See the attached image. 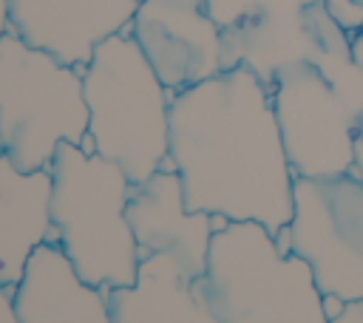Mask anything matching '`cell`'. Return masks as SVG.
<instances>
[{
	"instance_id": "2e32d148",
	"label": "cell",
	"mask_w": 363,
	"mask_h": 323,
	"mask_svg": "<svg viewBox=\"0 0 363 323\" xmlns=\"http://www.w3.org/2000/svg\"><path fill=\"white\" fill-rule=\"evenodd\" d=\"M332 323H363V300L346 303V309L337 317H332Z\"/></svg>"
},
{
	"instance_id": "52a82bcc",
	"label": "cell",
	"mask_w": 363,
	"mask_h": 323,
	"mask_svg": "<svg viewBox=\"0 0 363 323\" xmlns=\"http://www.w3.org/2000/svg\"><path fill=\"white\" fill-rule=\"evenodd\" d=\"M269 91L295 178L346 176L354 162L357 125L323 71L312 62L278 65Z\"/></svg>"
},
{
	"instance_id": "8fae6325",
	"label": "cell",
	"mask_w": 363,
	"mask_h": 323,
	"mask_svg": "<svg viewBox=\"0 0 363 323\" xmlns=\"http://www.w3.org/2000/svg\"><path fill=\"white\" fill-rule=\"evenodd\" d=\"M14 303L20 323H113L108 292L85 283L57 244L34 249Z\"/></svg>"
},
{
	"instance_id": "9c48e42d",
	"label": "cell",
	"mask_w": 363,
	"mask_h": 323,
	"mask_svg": "<svg viewBox=\"0 0 363 323\" xmlns=\"http://www.w3.org/2000/svg\"><path fill=\"white\" fill-rule=\"evenodd\" d=\"M128 221L136 235L139 258L167 255L190 280H199L207 272L216 215L187 210L182 181L173 167H162L142 184H133Z\"/></svg>"
},
{
	"instance_id": "6da1fadb",
	"label": "cell",
	"mask_w": 363,
	"mask_h": 323,
	"mask_svg": "<svg viewBox=\"0 0 363 323\" xmlns=\"http://www.w3.org/2000/svg\"><path fill=\"white\" fill-rule=\"evenodd\" d=\"M164 167L193 212L258 221L278 235L295 212V173L281 139L269 82L247 62L170 96Z\"/></svg>"
},
{
	"instance_id": "9a60e30c",
	"label": "cell",
	"mask_w": 363,
	"mask_h": 323,
	"mask_svg": "<svg viewBox=\"0 0 363 323\" xmlns=\"http://www.w3.org/2000/svg\"><path fill=\"white\" fill-rule=\"evenodd\" d=\"M349 173L363 181V125H357V130H354V162H352Z\"/></svg>"
},
{
	"instance_id": "ac0fdd59",
	"label": "cell",
	"mask_w": 363,
	"mask_h": 323,
	"mask_svg": "<svg viewBox=\"0 0 363 323\" xmlns=\"http://www.w3.org/2000/svg\"><path fill=\"white\" fill-rule=\"evenodd\" d=\"M11 31V17H9V0H0V40Z\"/></svg>"
},
{
	"instance_id": "8992f818",
	"label": "cell",
	"mask_w": 363,
	"mask_h": 323,
	"mask_svg": "<svg viewBox=\"0 0 363 323\" xmlns=\"http://www.w3.org/2000/svg\"><path fill=\"white\" fill-rule=\"evenodd\" d=\"M289 252L303 258L323 295L363 300V181L295 178Z\"/></svg>"
},
{
	"instance_id": "7c38bea8",
	"label": "cell",
	"mask_w": 363,
	"mask_h": 323,
	"mask_svg": "<svg viewBox=\"0 0 363 323\" xmlns=\"http://www.w3.org/2000/svg\"><path fill=\"white\" fill-rule=\"evenodd\" d=\"M51 241V170H20L0 153V280L17 289L34 249Z\"/></svg>"
},
{
	"instance_id": "5bb4252c",
	"label": "cell",
	"mask_w": 363,
	"mask_h": 323,
	"mask_svg": "<svg viewBox=\"0 0 363 323\" xmlns=\"http://www.w3.org/2000/svg\"><path fill=\"white\" fill-rule=\"evenodd\" d=\"M0 323H20L17 320V303H14V289L0 280Z\"/></svg>"
},
{
	"instance_id": "7a4b0ae2",
	"label": "cell",
	"mask_w": 363,
	"mask_h": 323,
	"mask_svg": "<svg viewBox=\"0 0 363 323\" xmlns=\"http://www.w3.org/2000/svg\"><path fill=\"white\" fill-rule=\"evenodd\" d=\"M51 170V227L74 272L96 289L136 283L139 246L128 221L133 181L116 162L62 142Z\"/></svg>"
},
{
	"instance_id": "5b68a950",
	"label": "cell",
	"mask_w": 363,
	"mask_h": 323,
	"mask_svg": "<svg viewBox=\"0 0 363 323\" xmlns=\"http://www.w3.org/2000/svg\"><path fill=\"white\" fill-rule=\"evenodd\" d=\"M85 139L82 71L9 31L0 40V153L20 170H45L62 142Z\"/></svg>"
},
{
	"instance_id": "e0dca14e",
	"label": "cell",
	"mask_w": 363,
	"mask_h": 323,
	"mask_svg": "<svg viewBox=\"0 0 363 323\" xmlns=\"http://www.w3.org/2000/svg\"><path fill=\"white\" fill-rule=\"evenodd\" d=\"M323 309H326V314H329V320H332V317H337V314L346 309V300H340V298H335V295H323Z\"/></svg>"
},
{
	"instance_id": "ba28073f",
	"label": "cell",
	"mask_w": 363,
	"mask_h": 323,
	"mask_svg": "<svg viewBox=\"0 0 363 323\" xmlns=\"http://www.w3.org/2000/svg\"><path fill=\"white\" fill-rule=\"evenodd\" d=\"M130 34L170 94L224 71L218 23L196 0H142Z\"/></svg>"
},
{
	"instance_id": "277c9868",
	"label": "cell",
	"mask_w": 363,
	"mask_h": 323,
	"mask_svg": "<svg viewBox=\"0 0 363 323\" xmlns=\"http://www.w3.org/2000/svg\"><path fill=\"white\" fill-rule=\"evenodd\" d=\"M199 289L218 323H332L309 264L284 255L258 221H227L213 232Z\"/></svg>"
},
{
	"instance_id": "30bf717a",
	"label": "cell",
	"mask_w": 363,
	"mask_h": 323,
	"mask_svg": "<svg viewBox=\"0 0 363 323\" xmlns=\"http://www.w3.org/2000/svg\"><path fill=\"white\" fill-rule=\"evenodd\" d=\"M142 0H9L11 31L60 62L85 68L94 48L130 28Z\"/></svg>"
},
{
	"instance_id": "3957f363",
	"label": "cell",
	"mask_w": 363,
	"mask_h": 323,
	"mask_svg": "<svg viewBox=\"0 0 363 323\" xmlns=\"http://www.w3.org/2000/svg\"><path fill=\"white\" fill-rule=\"evenodd\" d=\"M88 153L116 162L133 184L164 167L170 150V91L130 28L102 40L82 68Z\"/></svg>"
},
{
	"instance_id": "4fadbf2b",
	"label": "cell",
	"mask_w": 363,
	"mask_h": 323,
	"mask_svg": "<svg viewBox=\"0 0 363 323\" xmlns=\"http://www.w3.org/2000/svg\"><path fill=\"white\" fill-rule=\"evenodd\" d=\"M108 309L113 323H218L199 280L184 278L167 255L142 258L136 283L111 289Z\"/></svg>"
}]
</instances>
